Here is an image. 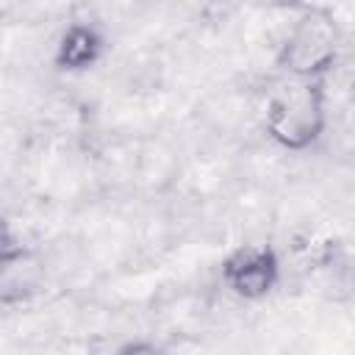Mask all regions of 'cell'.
<instances>
[{
    "mask_svg": "<svg viewBox=\"0 0 355 355\" xmlns=\"http://www.w3.org/2000/svg\"><path fill=\"white\" fill-rule=\"evenodd\" d=\"M116 355H164V352H161V347H158L155 341H150V338H130V341H125V344L116 349Z\"/></svg>",
    "mask_w": 355,
    "mask_h": 355,
    "instance_id": "cell-6",
    "label": "cell"
},
{
    "mask_svg": "<svg viewBox=\"0 0 355 355\" xmlns=\"http://www.w3.org/2000/svg\"><path fill=\"white\" fill-rule=\"evenodd\" d=\"M336 55L338 28L333 14L327 8H305L277 53V67L294 80H316L336 64Z\"/></svg>",
    "mask_w": 355,
    "mask_h": 355,
    "instance_id": "cell-2",
    "label": "cell"
},
{
    "mask_svg": "<svg viewBox=\"0 0 355 355\" xmlns=\"http://www.w3.org/2000/svg\"><path fill=\"white\" fill-rule=\"evenodd\" d=\"M222 280L241 300H263L280 280V258L272 244H241L222 261Z\"/></svg>",
    "mask_w": 355,
    "mask_h": 355,
    "instance_id": "cell-3",
    "label": "cell"
},
{
    "mask_svg": "<svg viewBox=\"0 0 355 355\" xmlns=\"http://www.w3.org/2000/svg\"><path fill=\"white\" fill-rule=\"evenodd\" d=\"M324 130V78L291 80L266 103V133L286 150L311 147Z\"/></svg>",
    "mask_w": 355,
    "mask_h": 355,
    "instance_id": "cell-1",
    "label": "cell"
},
{
    "mask_svg": "<svg viewBox=\"0 0 355 355\" xmlns=\"http://www.w3.org/2000/svg\"><path fill=\"white\" fill-rule=\"evenodd\" d=\"M103 47H105V39H103V33L94 25H89V22H72L58 36L53 64L61 72H83V69H92L100 61Z\"/></svg>",
    "mask_w": 355,
    "mask_h": 355,
    "instance_id": "cell-4",
    "label": "cell"
},
{
    "mask_svg": "<svg viewBox=\"0 0 355 355\" xmlns=\"http://www.w3.org/2000/svg\"><path fill=\"white\" fill-rule=\"evenodd\" d=\"M22 255H25V250H22L14 227L8 225L6 216H0V272L8 269L11 263H17Z\"/></svg>",
    "mask_w": 355,
    "mask_h": 355,
    "instance_id": "cell-5",
    "label": "cell"
}]
</instances>
